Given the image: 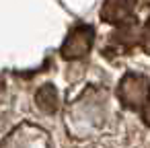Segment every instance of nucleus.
Masks as SVG:
<instances>
[{
	"instance_id": "obj_7",
	"label": "nucleus",
	"mask_w": 150,
	"mask_h": 148,
	"mask_svg": "<svg viewBox=\"0 0 150 148\" xmlns=\"http://www.w3.org/2000/svg\"><path fill=\"white\" fill-rule=\"evenodd\" d=\"M142 117H144V123L150 127V101L146 103V107L142 109Z\"/></svg>"
},
{
	"instance_id": "obj_5",
	"label": "nucleus",
	"mask_w": 150,
	"mask_h": 148,
	"mask_svg": "<svg viewBox=\"0 0 150 148\" xmlns=\"http://www.w3.org/2000/svg\"><path fill=\"white\" fill-rule=\"evenodd\" d=\"M35 103H37V107H39L41 111H45V113L58 111V107H60V97H58L56 86H54V84H43V86L37 91V95H35Z\"/></svg>"
},
{
	"instance_id": "obj_4",
	"label": "nucleus",
	"mask_w": 150,
	"mask_h": 148,
	"mask_svg": "<svg viewBox=\"0 0 150 148\" xmlns=\"http://www.w3.org/2000/svg\"><path fill=\"white\" fill-rule=\"evenodd\" d=\"M134 6L136 0H105L103 4V21L111 25H129L134 23Z\"/></svg>"
},
{
	"instance_id": "obj_3",
	"label": "nucleus",
	"mask_w": 150,
	"mask_h": 148,
	"mask_svg": "<svg viewBox=\"0 0 150 148\" xmlns=\"http://www.w3.org/2000/svg\"><path fill=\"white\" fill-rule=\"evenodd\" d=\"M93 41H95V31L91 25L74 27L62 43V58L64 60H78V58L86 56L93 47Z\"/></svg>"
},
{
	"instance_id": "obj_2",
	"label": "nucleus",
	"mask_w": 150,
	"mask_h": 148,
	"mask_svg": "<svg viewBox=\"0 0 150 148\" xmlns=\"http://www.w3.org/2000/svg\"><path fill=\"white\" fill-rule=\"evenodd\" d=\"M2 148H52V142L41 127L23 123L4 138Z\"/></svg>"
},
{
	"instance_id": "obj_6",
	"label": "nucleus",
	"mask_w": 150,
	"mask_h": 148,
	"mask_svg": "<svg viewBox=\"0 0 150 148\" xmlns=\"http://www.w3.org/2000/svg\"><path fill=\"white\" fill-rule=\"evenodd\" d=\"M140 43H142V47L146 52H150V21L146 23V27H144V31L140 35Z\"/></svg>"
},
{
	"instance_id": "obj_1",
	"label": "nucleus",
	"mask_w": 150,
	"mask_h": 148,
	"mask_svg": "<svg viewBox=\"0 0 150 148\" xmlns=\"http://www.w3.org/2000/svg\"><path fill=\"white\" fill-rule=\"evenodd\" d=\"M119 101L129 109H144L150 101V82L142 74H125L117 86Z\"/></svg>"
}]
</instances>
